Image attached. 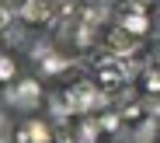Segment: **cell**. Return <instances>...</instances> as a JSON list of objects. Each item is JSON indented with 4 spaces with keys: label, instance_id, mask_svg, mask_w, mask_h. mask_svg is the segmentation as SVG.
Wrapping results in <instances>:
<instances>
[{
    "label": "cell",
    "instance_id": "6da1fadb",
    "mask_svg": "<svg viewBox=\"0 0 160 143\" xmlns=\"http://www.w3.org/2000/svg\"><path fill=\"white\" fill-rule=\"evenodd\" d=\"M18 77V63L11 60V56H0V84L4 80H14Z\"/></svg>",
    "mask_w": 160,
    "mask_h": 143
},
{
    "label": "cell",
    "instance_id": "7a4b0ae2",
    "mask_svg": "<svg viewBox=\"0 0 160 143\" xmlns=\"http://www.w3.org/2000/svg\"><path fill=\"white\" fill-rule=\"evenodd\" d=\"M122 24L129 28V32H146V28H150V21H146V18H125Z\"/></svg>",
    "mask_w": 160,
    "mask_h": 143
}]
</instances>
